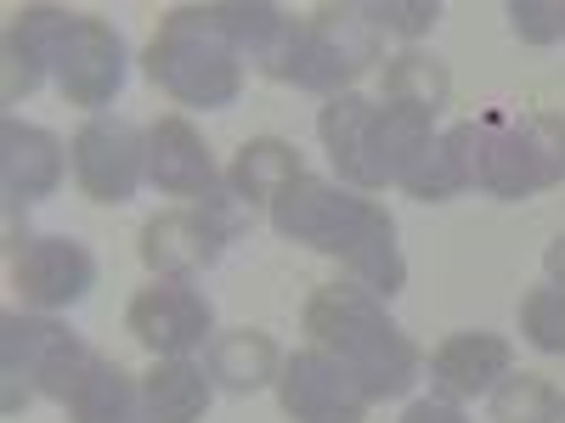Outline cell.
Segmentation results:
<instances>
[{
  "mask_svg": "<svg viewBox=\"0 0 565 423\" xmlns=\"http://www.w3.org/2000/svg\"><path fill=\"white\" fill-rule=\"evenodd\" d=\"M306 334L367 390V401H396L418 379V345L362 282H322L306 300Z\"/></svg>",
  "mask_w": 565,
  "mask_h": 423,
  "instance_id": "1",
  "label": "cell"
},
{
  "mask_svg": "<svg viewBox=\"0 0 565 423\" xmlns=\"http://www.w3.org/2000/svg\"><path fill=\"white\" fill-rule=\"evenodd\" d=\"M148 79L164 85L186 108H232L244 90V57L226 40L215 7H175L153 45H148Z\"/></svg>",
  "mask_w": 565,
  "mask_h": 423,
  "instance_id": "2",
  "label": "cell"
},
{
  "mask_svg": "<svg viewBox=\"0 0 565 423\" xmlns=\"http://www.w3.org/2000/svg\"><path fill=\"white\" fill-rule=\"evenodd\" d=\"M373 63H380V29L356 7H317L306 23H289L266 74L282 85L317 90V97H345V85Z\"/></svg>",
  "mask_w": 565,
  "mask_h": 423,
  "instance_id": "3",
  "label": "cell"
},
{
  "mask_svg": "<svg viewBox=\"0 0 565 423\" xmlns=\"http://www.w3.org/2000/svg\"><path fill=\"white\" fill-rule=\"evenodd\" d=\"M97 361L63 322L52 316H7L0 322V412H23L34 395L68 401L85 379V367Z\"/></svg>",
  "mask_w": 565,
  "mask_h": 423,
  "instance_id": "4",
  "label": "cell"
},
{
  "mask_svg": "<svg viewBox=\"0 0 565 423\" xmlns=\"http://www.w3.org/2000/svg\"><path fill=\"white\" fill-rule=\"evenodd\" d=\"M244 231V215L238 209H164L153 215L148 226H141V260H148V271H159L164 282H186L193 271L215 265L221 249Z\"/></svg>",
  "mask_w": 565,
  "mask_h": 423,
  "instance_id": "5",
  "label": "cell"
},
{
  "mask_svg": "<svg viewBox=\"0 0 565 423\" xmlns=\"http://www.w3.org/2000/svg\"><path fill=\"white\" fill-rule=\"evenodd\" d=\"M367 209H373V198H356V193H345V186H328L317 175H300L295 186H282V193H277L271 226L282 231V238L317 249V254L345 260V249L356 243Z\"/></svg>",
  "mask_w": 565,
  "mask_h": 423,
  "instance_id": "6",
  "label": "cell"
},
{
  "mask_svg": "<svg viewBox=\"0 0 565 423\" xmlns=\"http://www.w3.org/2000/svg\"><path fill=\"white\" fill-rule=\"evenodd\" d=\"M452 153L469 175V186H481L492 198H532L537 193V175H532V159L521 148V124L514 113H481V119H463L447 130Z\"/></svg>",
  "mask_w": 565,
  "mask_h": 423,
  "instance_id": "7",
  "label": "cell"
},
{
  "mask_svg": "<svg viewBox=\"0 0 565 423\" xmlns=\"http://www.w3.org/2000/svg\"><path fill=\"white\" fill-rule=\"evenodd\" d=\"M74 181L90 204H125L148 175V135L125 119H90L74 135Z\"/></svg>",
  "mask_w": 565,
  "mask_h": 423,
  "instance_id": "8",
  "label": "cell"
},
{
  "mask_svg": "<svg viewBox=\"0 0 565 423\" xmlns=\"http://www.w3.org/2000/svg\"><path fill=\"white\" fill-rule=\"evenodd\" d=\"M277 401L295 423H362L367 417V390L328 350H295L277 372Z\"/></svg>",
  "mask_w": 565,
  "mask_h": 423,
  "instance_id": "9",
  "label": "cell"
},
{
  "mask_svg": "<svg viewBox=\"0 0 565 423\" xmlns=\"http://www.w3.org/2000/svg\"><path fill=\"white\" fill-rule=\"evenodd\" d=\"M52 74H57V90L74 108H108L125 85V40L103 18L74 12V23L63 29Z\"/></svg>",
  "mask_w": 565,
  "mask_h": 423,
  "instance_id": "10",
  "label": "cell"
},
{
  "mask_svg": "<svg viewBox=\"0 0 565 423\" xmlns=\"http://www.w3.org/2000/svg\"><path fill=\"white\" fill-rule=\"evenodd\" d=\"M125 327H130V339L136 345H148L159 361L164 356H186V350H199L210 339V327H215V311L210 300L193 289V282H153V289H141L125 311Z\"/></svg>",
  "mask_w": 565,
  "mask_h": 423,
  "instance_id": "11",
  "label": "cell"
},
{
  "mask_svg": "<svg viewBox=\"0 0 565 423\" xmlns=\"http://www.w3.org/2000/svg\"><path fill=\"white\" fill-rule=\"evenodd\" d=\"M148 175H153L159 193H170V198H193L204 209H226L232 204V186L221 181V170H215V159L204 148V135L186 119H175V113L148 130Z\"/></svg>",
  "mask_w": 565,
  "mask_h": 423,
  "instance_id": "12",
  "label": "cell"
},
{
  "mask_svg": "<svg viewBox=\"0 0 565 423\" xmlns=\"http://www.w3.org/2000/svg\"><path fill=\"white\" fill-rule=\"evenodd\" d=\"M12 282L34 311H68L97 289V254L74 238H29L12 260Z\"/></svg>",
  "mask_w": 565,
  "mask_h": 423,
  "instance_id": "13",
  "label": "cell"
},
{
  "mask_svg": "<svg viewBox=\"0 0 565 423\" xmlns=\"http://www.w3.org/2000/svg\"><path fill=\"white\" fill-rule=\"evenodd\" d=\"M74 23V12L63 7H23L12 12L7 23V40H0V97L7 102H23L29 90L45 79V68L57 63V45H63V29Z\"/></svg>",
  "mask_w": 565,
  "mask_h": 423,
  "instance_id": "14",
  "label": "cell"
},
{
  "mask_svg": "<svg viewBox=\"0 0 565 423\" xmlns=\"http://www.w3.org/2000/svg\"><path fill=\"white\" fill-rule=\"evenodd\" d=\"M63 170H68V148L40 130V124H23V119H7L0 124V186H7V204H34V198H52L63 186Z\"/></svg>",
  "mask_w": 565,
  "mask_h": 423,
  "instance_id": "15",
  "label": "cell"
},
{
  "mask_svg": "<svg viewBox=\"0 0 565 423\" xmlns=\"http://www.w3.org/2000/svg\"><path fill=\"white\" fill-rule=\"evenodd\" d=\"M430 372H436V384L447 395H487V390H498L514 372V350H509V339L481 334V327H476V334L441 339L436 356H430Z\"/></svg>",
  "mask_w": 565,
  "mask_h": 423,
  "instance_id": "16",
  "label": "cell"
},
{
  "mask_svg": "<svg viewBox=\"0 0 565 423\" xmlns=\"http://www.w3.org/2000/svg\"><path fill=\"white\" fill-rule=\"evenodd\" d=\"M210 395L215 390L204 367H193L186 356H164L141 379V423H199L210 412Z\"/></svg>",
  "mask_w": 565,
  "mask_h": 423,
  "instance_id": "17",
  "label": "cell"
},
{
  "mask_svg": "<svg viewBox=\"0 0 565 423\" xmlns=\"http://www.w3.org/2000/svg\"><path fill=\"white\" fill-rule=\"evenodd\" d=\"M306 175V159L289 148V141H277V135H255L238 148V159H232L226 170V186H232V198L238 204H277L282 186H295Z\"/></svg>",
  "mask_w": 565,
  "mask_h": 423,
  "instance_id": "18",
  "label": "cell"
},
{
  "mask_svg": "<svg viewBox=\"0 0 565 423\" xmlns=\"http://www.w3.org/2000/svg\"><path fill=\"white\" fill-rule=\"evenodd\" d=\"M277 372H282V356L255 327H232V334H221L210 345V384H221L232 395H255V390L277 384Z\"/></svg>",
  "mask_w": 565,
  "mask_h": 423,
  "instance_id": "19",
  "label": "cell"
},
{
  "mask_svg": "<svg viewBox=\"0 0 565 423\" xmlns=\"http://www.w3.org/2000/svg\"><path fill=\"white\" fill-rule=\"evenodd\" d=\"M430 141V113L418 108H402V102H385L373 108V135H367V193L373 186H391L402 175V164Z\"/></svg>",
  "mask_w": 565,
  "mask_h": 423,
  "instance_id": "20",
  "label": "cell"
},
{
  "mask_svg": "<svg viewBox=\"0 0 565 423\" xmlns=\"http://www.w3.org/2000/svg\"><path fill=\"white\" fill-rule=\"evenodd\" d=\"M317 135L328 159H334V170L362 186L367 181V135H373V102L356 97V90H345V97H328L322 113H317Z\"/></svg>",
  "mask_w": 565,
  "mask_h": 423,
  "instance_id": "21",
  "label": "cell"
},
{
  "mask_svg": "<svg viewBox=\"0 0 565 423\" xmlns=\"http://www.w3.org/2000/svg\"><path fill=\"white\" fill-rule=\"evenodd\" d=\"M68 412L74 423H141V390L119 361L97 356L85 367L79 390L68 395Z\"/></svg>",
  "mask_w": 565,
  "mask_h": 423,
  "instance_id": "22",
  "label": "cell"
},
{
  "mask_svg": "<svg viewBox=\"0 0 565 423\" xmlns=\"http://www.w3.org/2000/svg\"><path fill=\"white\" fill-rule=\"evenodd\" d=\"M215 18H221L226 40L238 45V57L260 63V74H266V63L277 57L282 34H289V23H295L282 7H266V0H215Z\"/></svg>",
  "mask_w": 565,
  "mask_h": 423,
  "instance_id": "23",
  "label": "cell"
},
{
  "mask_svg": "<svg viewBox=\"0 0 565 423\" xmlns=\"http://www.w3.org/2000/svg\"><path fill=\"white\" fill-rule=\"evenodd\" d=\"M452 97V79L436 57H424V52H402L385 63V102H402V108H418V113H441Z\"/></svg>",
  "mask_w": 565,
  "mask_h": 423,
  "instance_id": "24",
  "label": "cell"
},
{
  "mask_svg": "<svg viewBox=\"0 0 565 423\" xmlns=\"http://www.w3.org/2000/svg\"><path fill=\"white\" fill-rule=\"evenodd\" d=\"M413 198H424V204H447V198H458L463 186H469V175H463V164H458V153H452V141L447 135H430L424 148L402 164V175H396Z\"/></svg>",
  "mask_w": 565,
  "mask_h": 423,
  "instance_id": "25",
  "label": "cell"
},
{
  "mask_svg": "<svg viewBox=\"0 0 565 423\" xmlns=\"http://www.w3.org/2000/svg\"><path fill=\"white\" fill-rule=\"evenodd\" d=\"M492 417L498 423H559L565 417V395L537 379V372H509L492 390Z\"/></svg>",
  "mask_w": 565,
  "mask_h": 423,
  "instance_id": "26",
  "label": "cell"
},
{
  "mask_svg": "<svg viewBox=\"0 0 565 423\" xmlns=\"http://www.w3.org/2000/svg\"><path fill=\"white\" fill-rule=\"evenodd\" d=\"M514 124H521V148L532 159L537 193H543V186H559L565 181V113H526Z\"/></svg>",
  "mask_w": 565,
  "mask_h": 423,
  "instance_id": "27",
  "label": "cell"
},
{
  "mask_svg": "<svg viewBox=\"0 0 565 423\" xmlns=\"http://www.w3.org/2000/svg\"><path fill=\"white\" fill-rule=\"evenodd\" d=\"M521 334L537 350L565 356V289H532L521 300Z\"/></svg>",
  "mask_w": 565,
  "mask_h": 423,
  "instance_id": "28",
  "label": "cell"
},
{
  "mask_svg": "<svg viewBox=\"0 0 565 423\" xmlns=\"http://www.w3.org/2000/svg\"><path fill=\"white\" fill-rule=\"evenodd\" d=\"M356 12H362L373 29H391V34H402V40L430 34L436 18H441L436 0H373V7H356Z\"/></svg>",
  "mask_w": 565,
  "mask_h": 423,
  "instance_id": "29",
  "label": "cell"
},
{
  "mask_svg": "<svg viewBox=\"0 0 565 423\" xmlns=\"http://www.w3.org/2000/svg\"><path fill=\"white\" fill-rule=\"evenodd\" d=\"M509 29L526 45H554L565 40V0H514L509 7Z\"/></svg>",
  "mask_w": 565,
  "mask_h": 423,
  "instance_id": "30",
  "label": "cell"
},
{
  "mask_svg": "<svg viewBox=\"0 0 565 423\" xmlns=\"http://www.w3.org/2000/svg\"><path fill=\"white\" fill-rule=\"evenodd\" d=\"M402 423H469V417H463L452 401H413Z\"/></svg>",
  "mask_w": 565,
  "mask_h": 423,
  "instance_id": "31",
  "label": "cell"
},
{
  "mask_svg": "<svg viewBox=\"0 0 565 423\" xmlns=\"http://www.w3.org/2000/svg\"><path fill=\"white\" fill-rule=\"evenodd\" d=\"M543 271H548V289H565V231L548 243V254H543Z\"/></svg>",
  "mask_w": 565,
  "mask_h": 423,
  "instance_id": "32",
  "label": "cell"
},
{
  "mask_svg": "<svg viewBox=\"0 0 565 423\" xmlns=\"http://www.w3.org/2000/svg\"><path fill=\"white\" fill-rule=\"evenodd\" d=\"M559 423H565V417H559Z\"/></svg>",
  "mask_w": 565,
  "mask_h": 423,
  "instance_id": "33",
  "label": "cell"
}]
</instances>
